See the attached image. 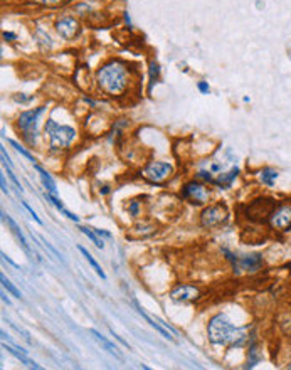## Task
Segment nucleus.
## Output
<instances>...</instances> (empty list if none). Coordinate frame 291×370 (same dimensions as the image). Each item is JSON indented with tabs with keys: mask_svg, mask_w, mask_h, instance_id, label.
Returning a JSON list of instances; mask_svg holds the SVG:
<instances>
[{
	"mask_svg": "<svg viewBox=\"0 0 291 370\" xmlns=\"http://www.w3.org/2000/svg\"><path fill=\"white\" fill-rule=\"evenodd\" d=\"M207 337L215 347H241L244 345L248 335H246V328H236L226 315L217 313L209 320Z\"/></svg>",
	"mask_w": 291,
	"mask_h": 370,
	"instance_id": "obj_1",
	"label": "nucleus"
},
{
	"mask_svg": "<svg viewBox=\"0 0 291 370\" xmlns=\"http://www.w3.org/2000/svg\"><path fill=\"white\" fill-rule=\"evenodd\" d=\"M96 81L101 91L108 96H120L126 91L130 73L121 61H109L96 73Z\"/></svg>",
	"mask_w": 291,
	"mask_h": 370,
	"instance_id": "obj_2",
	"label": "nucleus"
},
{
	"mask_svg": "<svg viewBox=\"0 0 291 370\" xmlns=\"http://www.w3.org/2000/svg\"><path fill=\"white\" fill-rule=\"evenodd\" d=\"M46 133L49 136V145L52 150H64V148L71 147L74 138H76V131H74V128L57 125L54 120H47Z\"/></svg>",
	"mask_w": 291,
	"mask_h": 370,
	"instance_id": "obj_3",
	"label": "nucleus"
},
{
	"mask_svg": "<svg viewBox=\"0 0 291 370\" xmlns=\"http://www.w3.org/2000/svg\"><path fill=\"white\" fill-rule=\"evenodd\" d=\"M44 109H46L44 106L29 109V111L20 113L19 120H17V126H19V130L22 131V136H24V140L30 145V147L36 145V142H37V135H39L37 123H39L41 114L44 113Z\"/></svg>",
	"mask_w": 291,
	"mask_h": 370,
	"instance_id": "obj_4",
	"label": "nucleus"
},
{
	"mask_svg": "<svg viewBox=\"0 0 291 370\" xmlns=\"http://www.w3.org/2000/svg\"><path fill=\"white\" fill-rule=\"evenodd\" d=\"M227 217H229V212H227L226 205H222V204L209 205V207H205L200 214V226L205 229H214L226 222Z\"/></svg>",
	"mask_w": 291,
	"mask_h": 370,
	"instance_id": "obj_5",
	"label": "nucleus"
},
{
	"mask_svg": "<svg viewBox=\"0 0 291 370\" xmlns=\"http://www.w3.org/2000/svg\"><path fill=\"white\" fill-rule=\"evenodd\" d=\"M182 199L189 200L191 204H197L202 205L205 204L207 199H209V192H207L205 185H202L197 180H192V182H187L182 187V192H180Z\"/></svg>",
	"mask_w": 291,
	"mask_h": 370,
	"instance_id": "obj_6",
	"label": "nucleus"
},
{
	"mask_svg": "<svg viewBox=\"0 0 291 370\" xmlns=\"http://www.w3.org/2000/svg\"><path fill=\"white\" fill-rule=\"evenodd\" d=\"M172 165L167 162H152L142 172V175L152 184H162L172 175Z\"/></svg>",
	"mask_w": 291,
	"mask_h": 370,
	"instance_id": "obj_7",
	"label": "nucleus"
},
{
	"mask_svg": "<svg viewBox=\"0 0 291 370\" xmlns=\"http://www.w3.org/2000/svg\"><path fill=\"white\" fill-rule=\"evenodd\" d=\"M270 222L273 229L278 231H290L291 229V202L278 205L270 215Z\"/></svg>",
	"mask_w": 291,
	"mask_h": 370,
	"instance_id": "obj_8",
	"label": "nucleus"
},
{
	"mask_svg": "<svg viewBox=\"0 0 291 370\" xmlns=\"http://www.w3.org/2000/svg\"><path fill=\"white\" fill-rule=\"evenodd\" d=\"M200 298V289L192 284H179L170 291V299L177 303H191Z\"/></svg>",
	"mask_w": 291,
	"mask_h": 370,
	"instance_id": "obj_9",
	"label": "nucleus"
},
{
	"mask_svg": "<svg viewBox=\"0 0 291 370\" xmlns=\"http://www.w3.org/2000/svg\"><path fill=\"white\" fill-rule=\"evenodd\" d=\"M263 268V258L259 254H244V256L237 258V264L234 268V271L239 273V270L249 271V273H256Z\"/></svg>",
	"mask_w": 291,
	"mask_h": 370,
	"instance_id": "obj_10",
	"label": "nucleus"
},
{
	"mask_svg": "<svg viewBox=\"0 0 291 370\" xmlns=\"http://www.w3.org/2000/svg\"><path fill=\"white\" fill-rule=\"evenodd\" d=\"M56 30H57V34H59L61 37L68 39V41H69V39H74V37L78 36L79 24L73 19V17H64V19L57 20Z\"/></svg>",
	"mask_w": 291,
	"mask_h": 370,
	"instance_id": "obj_11",
	"label": "nucleus"
},
{
	"mask_svg": "<svg viewBox=\"0 0 291 370\" xmlns=\"http://www.w3.org/2000/svg\"><path fill=\"white\" fill-rule=\"evenodd\" d=\"M157 232V227L150 222H140L130 229V232H126L128 239H145V237H150Z\"/></svg>",
	"mask_w": 291,
	"mask_h": 370,
	"instance_id": "obj_12",
	"label": "nucleus"
},
{
	"mask_svg": "<svg viewBox=\"0 0 291 370\" xmlns=\"http://www.w3.org/2000/svg\"><path fill=\"white\" fill-rule=\"evenodd\" d=\"M3 349H5V350H7L10 355H14L15 359L19 360L20 364H24V365H25V367H29V369H36V370L41 369V365L36 364V362H34V360H30L29 357L25 355V352H22V350L19 352V349H17L15 345H7V343L3 342Z\"/></svg>",
	"mask_w": 291,
	"mask_h": 370,
	"instance_id": "obj_13",
	"label": "nucleus"
},
{
	"mask_svg": "<svg viewBox=\"0 0 291 370\" xmlns=\"http://www.w3.org/2000/svg\"><path fill=\"white\" fill-rule=\"evenodd\" d=\"M135 308H136V311H138V315H142L143 318L148 321V323H150V327H153V328H155L157 332L162 335V337H164V338H167V340H170V342H175V338H174V337H172V335H170V330L167 328V327H164V325H158V320H153V318H150V316H148L147 313H145V311L142 310V306H140V305H138V303H136V301H135Z\"/></svg>",
	"mask_w": 291,
	"mask_h": 370,
	"instance_id": "obj_14",
	"label": "nucleus"
},
{
	"mask_svg": "<svg viewBox=\"0 0 291 370\" xmlns=\"http://www.w3.org/2000/svg\"><path fill=\"white\" fill-rule=\"evenodd\" d=\"M239 175V169L237 167H232L231 170L226 172V174H219L217 179H214V185H217L220 188H229L232 185V182L236 180V177Z\"/></svg>",
	"mask_w": 291,
	"mask_h": 370,
	"instance_id": "obj_15",
	"label": "nucleus"
},
{
	"mask_svg": "<svg viewBox=\"0 0 291 370\" xmlns=\"http://www.w3.org/2000/svg\"><path fill=\"white\" fill-rule=\"evenodd\" d=\"M90 333H91V337L95 338V340L98 342L99 345L103 347V349L106 350L109 355H113V357H116V359H120V360H121V355H120V352H118L116 347H114L109 340H106V338H104L103 335H101V333L98 332V330H93V328H91V330H90Z\"/></svg>",
	"mask_w": 291,
	"mask_h": 370,
	"instance_id": "obj_16",
	"label": "nucleus"
},
{
	"mask_svg": "<svg viewBox=\"0 0 291 370\" xmlns=\"http://www.w3.org/2000/svg\"><path fill=\"white\" fill-rule=\"evenodd\" d=\"M2 219H3V221H5V222L8 224V227H10L12 234H14V236L17 237V241H19L20 244H22V248H24L25 251H27V253H32V251H30V246H29V242L25 241L24 234H22V232H20V229H19V226H17V224H15V221H14V219H12V217H8V215H7L5 212H2Z\"/></svg>",
	"mask_w": 291,
	"mask_h": 370,
	"instance_id": "obj_17",
	"label": "nucleus"
},
{
	"mask_svg": "<svg viewBox=\"0 0 291 370\" xmlns=\"http://www.w3.org/2000/svg\"><path fill=\"white\" fill-rule=\"evenodd\" d=\"M34 169L39 172V177H41V182L44 185V188H46V190L49 192V193H52V195H56L57 188H56V184H54V180H52L51 175L47 174V172L44 170L41 165H37V164H34Z\"/></svg>",
	"mask_w": 291,
	"mask_h": 370,
	"instance_id": "obj_18",
	"label": "nucleus"
},
{
	"mask_svg": "<svg viewBox=\"0 0 291 370\" xmlns=\"http://www.w3.org/2000/svg\"><path fill=\"white\" fill-rule=\"evenodd\" d=\"M44 197H46V200L47 202H49V204L51 205H54L56 207V209L57 210H59V212H63L64 215H66V217H68L69 219V221H74V222H79V217H78V215H74L73 212H69V210L68 209H66V207L63 205V204H61V202H59V199H56V195H52V193H49V192H46V195H44Z\"/></svg>",
	"mask_w": 291,
	"mask_h": 370,
	"instance_id": "obj_19",
	"label": "nucleus"
},
{
	"mask_svg": "<svg viewBox=\"0 0 291 370\" xmlns=\"http://www.w3.org/2000/svg\"><path fill=\"white\" fill-rule=\"evenodd\" d=\"M78 249L81 251V254L86 258V261L91 264V268L96 271V275H98V276L101 278V279H106V275H104V271L101 270V266H99L98 263H96V259L91 256V253H88V249H85V248H83V246H78Z\"/></svg>",
	"mask_w": 291,
	"mask_h": 370,
	"instance_id": "obj_20",
	"label": "nucleus"
},
{
	"mask_svg": "<svg viewBox=\"0 0 291 370\" xmlns=\"http://www.w3.org/2000/svg\"><path fill=\"white\" fill-rule=\"evenodd\" d=\"M278 179V172L275 169H263L261 174H259V180H261L263 185H268V187H273Z\"/></svg>",
	"mask_w": 291,
	"mask_h": 370,
	"instance_id": "obj_21",
	"label": "nucleus"
},
{
	"mask_svg": "<svg viewBox=\"0 0 291 370\" xmlns=\"http://www.w3.org/2000/svg\"><path fill=\"white\" fill-rule=\"evenodd\" d=\"M79 229H81V232H83V234L88 236V237H90V239H91L93 242H95V246H96V248H98V249H103V248H104V242H103V239H101V237H99L98 234H96L95 231H91V227H79Z\"/></svg>",
	"mask_w": 291,
	"mask_h": 370,
	"instance_id": "obj_22",
	"label": "nucleus"
},
{
	"mask_svg": "<svg viewBox=\"0 0 291 370\" xmlns=\"http://www.w3.org/2000/svg\"><path fill=\"white\" fill-rule=\"evenodd\" d=\"M0 281H2V286H3V288H5V289H7V291H8V293H10V294H12V296H15V298H19V299L22 298V294H20V291H19V289H17V288H15V286H14V284H12V283H10V281H8V279H7V278H5V276H3V275H2V276H0Z\"/></svg>",
	"mask_w": 291,
	"mask_h": 370,
	"instance_id": "obj_23",
	"label": "nucleus"
},
{
	"mask_svg": "<svg viewBox=\"0 0 291 370\" xmlns=\"http://www.w3.org/2000/svg\"><path fill=\"white\" fill-rule=\"evenodd\" d=\"M8 143H10L12 147H14V148L17 150V152L20 153L22 157H25V158H27V160H30V162H32V164H36V158H34L32 155H30V152H29V150H25L24 147H22L20 143H17L15 140H8Z\"/></svg>",
	"mask_w": 291,
	"mask_h": 370,
	"instance_id": "obj_24",
	"label": "nucleus"
},
{
	"mask_svg": "<svg viewBox=\"0 0 291 370\" xmlns=\"http://www.w3.org/2000/svg\"><path fill=\"white\" fill-rule=\"evenodd\" d=\"M261 359H263V357H261V354H259V350L256 349V347H253V349L249 350V360H248V365H246V369L254 367V365L258 364Z\"/></svg>",
	"mask_w": 291,
	"mask_h": 370,
	"instance_id": "obj_25",
	"label": "nucleus"
},
{
	"mask_svg": "<svg viewBox=\"0 0 291 370\" xmlns=\"http://www.w3.org/2000/svg\"><path fill=\"white\" fill-rule=\"evenodd\" d=\"M158 76H160V68H158V64L155 61H152L150 63V83H157L158 81Z\"/></svg>",
	"mask_w": 291,
	"mask_h": 370,
	"instance_id": "obj_26",
	"label": "nucleus"
},
{
	"mask_svg": "<svg viewBox=\"0 0 291 370\" xmlns=\"http://www.w3.org/2000/svg\"><path fill=\"white\" fill-rule=\"evenodd\" d=\"M22 205H24V209L27 210V212L30 214V217H32L34 221H36V222L39 224V226H42V221H41V219H39V215H37L36 212H34V209H32V207H30V205L27 204V202H22Z\"/></svg>",
	"mask_w": 291,
	"mask_h": 370,
	"instance_id": "obj_27",
	"label": "nucleus"
},
{
	"mask_svg": "<svg viewBox=\"0 0 291 370\" xmlns=\"http://www.w3.org/2000/svg\"><path fill=\"white\" fill-rule=\"evenodd\" d=\"M5 169H7V175H8V177H10V180H12V182H14V185H15V187H17V190H19V192H22V190H24V188H22V185H20V182H19V180H17V177H15V175H14V172H12V169H10V167H5Z\"/></svg>",
	"mask_w": 291,
	"mask_h": 370,
	"instance_id": "obj_28",
	"label": "nucleus"
},
{
	"mask_svg": "<svg viewBox=\"0 0 291 370\" xmlns=\"http://www.w3.org/2000/svg\"><path fill=\"white\" fill-rule=\"evenodd\" d=\"M41 241L44 242V246H46V248H47V249H49V251H51V253H52V254H54V256H56L57 259H59V261H61V263H64V259H63V256H61V254H59V251H57L56 248H52V246H51V244H49V242H47L46 239H44V237H41Z\"/></svg>",
	"mask_w": 291,
	"mask_h": 370,
	"instance_id": "obj_29",
	"label": "nucleus"
},
{
	"mask_svg": "<svg viewBox=\"0 0 291 370\" xmlns=\"http://www.w3.org/2000/svg\"><path fill=\"white\" fill-rule=\"evenodd\" d=\"M0 153H2V164H3V167H12V164H10V158H8V155H7V152H5V148H0Z\"/></svg>",
	"mask_w": 291,
	"mask_h": 370,
	"instance_id": "obj_30",
	"label": "nucleus"
},
{
	"mask_svg": "<svg viewBox=\"0 0 291 370\" xmlns=\"http://www.w3.org/2000/svg\"><path fill=\"white\" fill-rule=\"evenodd\" d=\"M197 88H199V91L202 92V94H209V92H210V86L207 85L205 81H199V85H197Z\"/></svg>",
	"mask_w": 291,
	"mask_h": 370,
	"instance_id": "obj_31",
	"label": "nucleus"
},
{
	"mask_svg": "<svg viewBox=\"0 0 291 370\" xmlns=\"http://www.w3.org/2000/svg\"><path fill=\"white\" fill-rule=\"evenodd\" d=\"M128 212H130L131 215H138V202L131 200L130 205H128Z\"/></svg>",
	"mask_w": 291,
	"mask_h": 370,
	"instance_id": "obj_32",
	"label": "nucleus"
},
{
	"mask_svg": "<svg viewBox=\"0 0 291 370\" xmlns=\"http://www.w3.org/2000/svg\"><path fill=\"white\" fill-rule=\"evenodd\" d=\"M34 2L44 3V5H54V3H59V2H63V0H34Z\"/></svg>",
	"mask_w": 291,
	"mask_h": 370,
	"instance_id": "obj_33",
	"label": "nucleus"
},
{
	"mask_svg": "<svg viewBox=\"0 0 291 370\" xmlns=\"http://www.w3.org/2000/svg\"><path fill=\"white\" fill-rule=\"evenodd\" d=\"M109 332H111V335H113V337H114V338H116V340H118V342H120V343H121V345H123V347H126V349H128V350H130V345H128V342H125V340H123V338H121V337H118V335H116V333H114V332H113V330H109Z\"/></svg>",
	"mask_w": 291,
	"mask_h": 370,
	"instance_id": "obj_34",
	"label": "nucleus"
},
{
	"mask_svg": "<svg viewBox=\"0 0 291 370\" xmlns=\"http://www.w3.org/2000/svg\"><path fill=\"white\" fill-rule=\"evenodd\" d=\"M0 184H2V192H3V193H7V195H8L10 192H8V185L5 184V177H3V175L0 177Z\"/></svg>",
	"mask_w": 291,
	"mask_h": 370,
	"instance_id": "obj_35",
	"label": "nucleus"
},
{
	"mask_svg": "<svg viewBox=\"0 0 291 370\" xmlns=\"http://www.w3.org/2000/svg\"><path fill=\"white\" fill-rule=\"evenodd\" d=\"M14 99L17 101V103H27V101H29L30 98H27V96H24V94H20V96H19V94H15V96H14Z\"/></svg>",
	"mask_w": 291,
	"mask_h": 370,
	"instance_id": "obj_36",
	"label": "nucleus"
},
{
	"mask_svg": "<svg viewBox=\"0 0 291 370\" xmlns=\"http://www.w3.org/2000/svg\"><path fill=\"white\" fill-rule=\"evenodd\" d=\"M2 259H3V261H7L8 264H12V266H14V268H17V270H19V266H17V264H15L14 261H12L10 258H7V254H5V253H2Z\"/></svg>",
	"mask_w": 291,
	"mask_h": 370,
	"instance_id": "obj_37",
	"label": "nucleus"
},
{
	"mask_svg": "<svg viewBox=\"0 0 291 370\" xmlns=\"http://www.w3.org/2000/svg\"><path fill=\"white\" fill-rule=\"evenodd\" d=\"M3 39H5V41H15V34H12V32H3Z\"/></svg>",
	"mask_w": 291,
	"mask_h": 370,
	"instance_id": "obj_38",
	"label": "nucleus"
},
{
	"mask_svg": "<svg viewBox=\"0 0 291 370\" xmlns=\"http://www.w3.org/2000/svg\"><path fill=\"white\" fill-rule=\"evenodd\" d=\"M2 301H3V303H7V305H10V299H8V298L5 296V293H2Z\"/></svg>",
	"mask_w": 291,
	"mask_h": 370,
	"instance_id": "obj_39",
	"label": "nucleus"
},
{
	"mask_svg": "<svg viewBox=\"0 0 291 370\" xmlns=\"http://www.w3.org/2000/svg\"><path fill=\"white\" fill-rule=\"evenodd\" d=\"M101 193H103V195H106V193H109V187H106V185H104V187L101 188Z\"/></svg>",
	"mask_w": 291,
	"mask_h": 370,
	"instance_id": "obj_40",
	"label": "nucleus"
},
{
	"mask_svg": "<svg viewBox=\"0 0 291 370\" xmlns=\"http://www.w3.org/2000/svg\"><path fill=\"white\" fill-rule=\"evenodd\" d=\"M288 369H291V364H290V365H288Z\"/></svg>",
	"mask_w": 291,
	"mask_h": 370,
	"instance_id": "obj_41",
	"label": "nucleus"
}]
</instances>
